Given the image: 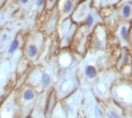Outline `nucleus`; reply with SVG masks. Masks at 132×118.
Masks as SVG:
<instances>
[{
    "label": "nucleus",
    "mask_w": 132,
    "mask_h": 118,
    "mask_svg": "<svg viewBox=\"0 0 132 118\" xmlns=\"http://www.w3.org/2000/svg\"><path fill=\"white\" fill-rule=\"evenodd\" d=\"M130 25L129 24H122L119 27L118 31V36L121 39L123 43H128L129 39H130Z\"/></svg>",
    "instance_id": "nucleus-1"
},
{
    "label": "nucleus",
    "mask_w": 132,
    "mask_h": 118,
    "mask_svg": "<svg viewBox=\"0 0 132 118\" xmlns=\"http://www.w3.org/2000/svg\"><path fill=\"white\" fill-rule=\"evenodd\" d=\"M25 54H26V56H27V59L35 60L38 55V46L35 43H29L27 46H26Z\"/></svg>",
    "instance_id": "nucleus-2"
},
{
    "label": "nucleus",
    "mask_w": 132,
    "mask_h": 118,
    "mask_svg": "<svg viewBox=\"0 0 132 118\" xmlns=\"http://www.w3.org/2000/svg\"><path fill=\"white\" fill-rule=\"evenodd\" d=\"M84 73H85V77L88 79V80H94V79L97 77L98 71L96 69V66L92 65V64H87L84 69Z\"/></svg>",
    "instance_id": "nucleus-3"
},
{
    "label": "nucleus",
    "mask_w": 132,
    "mask_h": 118,
    "mask_svg": "<svg viewBox=\"0 0 132 118\" xmlns=\"http://www.w3.org/2000/svg\"><path fill=\"white\" fill-rule=\"evenodd\" d=\"M121 16L124 19H131L132 18V5L131 4H124L121 7Z\"/></svg>",
    "instance_id": "nucleus-4"
},
{
    "label": "nucleus",
    "mask_w": 132,
    "mask_h": 118,
    "mask_svg": "<svg viewBox=\"0 0 132 118\" xmlns=\"http://www.w3.org/2000/svg\"><path fill=\"white\" fill-rule=\"evenodd\" d=\"M22 97L25 101H32V100H34L35 97H36V92H35V90L33 89V88L28 87L23 91Z\"/></svg>",
    "instance_id": "nucleus-5"
},
{
    "label": "nucleus",
    "mask_w": 132,
    "mask_h": 118,
    "mask_svg": "<svg viewBox=\"0 0 132 118\" xmlns=\"http://www.w3.org/2000/svg\"><path fill=\"white\" fill-rule=\"evenodd\" d=\"M40 83L43 88H47L51 84V75L47 72H42L40 75Z\"/></svg>",
    "instance_id": "nucleus-6"
},
{
    "label": "nucleus",
    "mask_w": 132,
    "mask_h": 118,
    "mask_svg": "<svg viewBox=\"0 0 132 118\" xmlns=\"http://www.w3.org/2000/svg\"><path fill=\"white\" fill-rule=\"evenodd\" d=\"M73 10V2L72 0H65L63 7H62V13H63L64 16H68L69 14H71Z\"/></svg>",
    "instance_id": "nucleus-7"
},
{
    "label": "nucleus",
    "mask_w": 132,
    "mask_h": 118,
    "mask_svg": "<svg viewBox=\"0 0 132 118\" xmlns=\"http://www.w3.org/2000/svg\"><path fill=\"white\" fill-rule=\"evenodd\" d=\"M20 46V42H19V39L18 38H15L13 42L10 43L9 45V47H8V54L9 55H13V54H15L18 51V48Z\"/></svg>",
    "instance_id": "nucleus-8"
},
{
    "label": "nucleus",
    "mask_w": 132,
    "mask_h": 118,
    "mask_svg": "<svg viewBox=\"0 0 132 118\" xmlns=\"http://www.w3.org/2000/svg\"><path fill=\"white\" fill-rule=\"evenodd\" d=\"M95 24V19H94V16L92 14H88L87 16L85 17V25L87 27V29H92L93 26Z\"/></svg>",
    "instance_id": "nucleus-9"
},
{
    "label": "nucleus",
    "mask_w": 132,
    "mask_h": 118,
    "mask_svg": "<svg viewBox=\"0 0 132 118\" xmlns=\"http://www.w3.org/2000/svg\"><path fill=\"white\" fill-rule=\"evenodd\" d=\"M130 61H131V55H130V54H129V53H124V54H123V56L121 59V62H122L123 66L129 64V62H130Z\"/></svg>",
    "instance_id": "nucleus-10"
},
{
    "label": "nucleus",
    "mask_w": 132,
    "mask_h": 118,
    "mask_svg": "<svg viewBox=\"0 0 132 118\" xmlns=\"http://www.w3.org/2000/svg\"><path fill=\"white\" fill-rule=\"evenodd\" d=\"M107 118H121V116L119 114L114 113V111H109L107 113Z\"/></svg>",
    "instance_id": "nucleus-11"
},
{
    "label": "nucleus",
    "mask_w": 132,
    "mask_h": 118,
    "mask_svg": "<svg viewBox=\"0 0 132 118\" xmlns=\"http://www.w3.org/2000/svg\"><path fill=\"white\" fill-rule=\"evenodd\" d=\"M95 116L97 118H101V109L97 105H96V107H95Z\"/></svg>",
    "instance_id": "nucleus-12"
},
{
    "label": "nucleus",
    "mask_w": 132,
    "mask_h": 118,
    "mask_svg": "<svg viewBox=\"0 0 132 118\" xmlns=\"http://www.w3.org/2000/svg\"><path fill=\"white\" fill-rule=\"evenodd\" d=\"M44 6V0H36V7L38 9H41Z\"/></svg>",
    "instance_id": "nucleus-13"
},
{
    "label": "nucleus",
    "mask_w": 132,
    "mask_h": 118,
    "mask_svg": "<svg viewBox=\"0 0 132 118\" xmlns=\"http://www.w3.org/2000/svg\"><path fill=\"white\" fill-rule=\"evenodd\" d=\"M46 1H47V4H49L50 7H52V6L54 5V2L56 1V0H46Z\"/></svg>",
    "instance_id": "nucleus-14"
},
{
    "label": "nucleus",
    "mask_w": 132,
    "mask_h": 118,
    "mask_svg": "<svg viewBox=\"0 0 132 118\" xmlns=\"http://www.w3.org/2000/svg\"><path fill=\"white\" fill-rule=\"evenodd\" d=\"M7 38H8V36L6 35V34H4V35H2V37H1V41H2V42H5Z\"/></svg>",
    "instance_id": "nucleus-15"
},
{
    "label": "nucleus",
    "mask_w": 132,
    "mask_h": 118,
    "mask_svg": "<svg viewBox=\"0 0 132 118\" xmlns=\"http://www.w3.org/2000/svg\"><path fill=\"white\" fill-rule=\"evenodd\" d=\"M19 1H20V4H22V5H26L29 0H19Z\"/></svg>",
    "instance_id": "nucleus-16"
},
{
    "label": "nucleus",
    "mask_w": 132,
    "mask_h": 118,
    "mask_svg": "<svg viewBox=\"0 0 132 118\" xmlns=\"http://www.w3.org/2000/svg\"><path fill=\"white\" fill-rule=\"evenodd\" d=\"M25 118H33V116H32V115H27Z\"/></svg>",
    "instance_id": "nucleus-17"
},
{
    "label": "nucleus",
    "mask_w": 132,
    "mask_h": 118,
    "mask_svg": "<svg viewBox=\"0 0 132 118\" xmlns=\"http://www.w3.org/2000/svg\"><path fill=\"white\" fill-rule=\"evenodd\" d=\"M130 38H131V41H132V32H130ZM132 43V42H131Z\"/></svg>",
    "instance_id": "nucleus-18"
},
{
    "label": "nucleus",
    "mask_w": 132,
    "mask_h": 118,
    "mask_svg": "<svg viewBox=\"0 0 132 118\" xmlns=\"http://www.w3.org/2000/svg\"><path fill=\"white\" fill-rule=\"evenodd\" d=\"M129 1H130V2H132V0H129Z\"/></svg>",
    "instance_id": "nucleus-19"
}]
</instances>
